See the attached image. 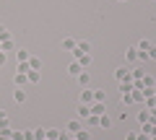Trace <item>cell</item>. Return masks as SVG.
<instances>
[{"mask_svg": "<svg viewBox=\"0 0 156 140\" xmlns=\"http://www.w3.org/2000/svg\"><path fill=\"white\" fill-rule=\"evenodd\" d=\"M89 52H91V42H78V44H76V50H73V57H76V60H78V57H81V55H89Z\"/></svg>", "mask_w": 156, "mask_h": 140, "instance_id": "6da1fadb", "label": "cell"}, {"mask_svg": "<svg viewBox=\"0 0 156 140\" xmlns=\"http://www.w3.org/2000/svg\"><path fill=\"white\" fill-rule=\"evenodd\" d=\"M81 104L91 107V104H94V91H89V88H81Z\"/></svg>", "mask_w": 156, "mask_h": 140, "instance_id": "7a4b0ae2", "label": "cell"}, {"mask_svg": "<svg viewBox=\"0 0 156 140\" xmlns=\"http://www.w3.org/2000/svg\"><path fill=\"white\" fill-rule=\"evenodd\" d=\"M91 114H94V117H101V114H107V109H104V101H94V104H91Z\"/></svg>", "mask_w": 156, "mask_h": 140, "instance_id": "3957f363", "label": "cell"}, {"mask_svg": "<svg viewBox=\"0 0 156 140\" xmlns=\"http://www.w3.org/2000/svg\"><path fill=\"white\" fill-rule=\"evenodd\" d=\"M76 80H78V86H81V88H86V86L91 83V73H86V70H81V73L76 75Z\"/></svg>", "mask_w": 156, "mask_h": 140, "instance_id": "277c9868", "label": "cell"}, {"mask_svg": "<svg viewBox=\"0 0 156 140\" xmlns=\"http://www.w3.org/2000/svg\"><path fill=\"white\" fill-rule=\"evenodd\" d=\"M115 78L117 80H133V78H130V70H125V67H117V70H115Z\"/></svg>", "mask_w": 156, "mask_h": 140, "instance_id": "5b68a950", "label": "cell"}, {"mask_svg": "<svg viewBox=\"0 0 156 140\" xmlns=\"http://www.w3.org/2000/svg\"><path fill=\"white\" fill-rule=\"evenodd\" d=\"M13 83H16V88H23V86L29 83V78L23 73H16V75H13Z\"/></svg>", "mask_w": 156, "mask_h": 140, "instance_id": "8992f818", "label": "cell"}, {"mask_svg": "<svg viewBox=\"0 0 156 140\" xmlns=\"http://www.w3.org/2000/svg\"><path fill=\"white\" fill-rule=\"evenodd\" d=\"M81 70H83V65H81V62H78V60H76V62H70V65H68V73H70L73 78H76V75L81 73Z\"/></svg>", "mask_w": 156, "mask_h": 140, "instance_id": "52a82bcc", "label": "cell"}, {"mask_svg": "<svg viewBox=\"0 0 156 140\" xmlns=\"http://www.w3.org/2000/svg\"><path fill=\"white\" fill-rule=\"evenodd\" d=\"M76 44H78V42L73 39V36H65V39H62V50H68V52L76 50Z\"/></svg>", "mask_w": 156, "mask_h": 140, "instance_id": "ba28073f", "label": "cell"}, {"mask_svg": "<svg viewBox=\"0 0 156 140\" xmlns=\"http://www.w3.org/2000/svg\"><path fill=\"white\" fill-rule=\"evenodd\" d=\"M125 60H128V62H138V50H135V47L125 50Z\"/></svg>", "mask_w": 156, "mask_h": 140, "instance_id": "9c48e42d", "label": "cell"}, {"mask_svg": "<svg viewBox=\"0 0 156 140\" xmlns=\"http://www.w3.org/2000/svg\"><path fill=\"white\" fill-rule=\"evenodd\" d=\"M73 138H76V140H91V132H89L86 127H81V130H78L76 135H73Z\"/></svg>", "mask_w": 156, "mask_h": 140, "instance_id": "30bf717a", "label": "cell"}, {"mask_svg": "<svg viewBox=\"0 0 156 140\" xmlns=\"http://www.w3.org/2000/svg\"><path fill=\"white\" fill-rule=\"evenodd\" d=\"M151 47H154V44H151V42H148V39H140V42H138V44H135V50H138V52H148V50H151Z\"/></svg>", "mask_w": 156, "mask_h": 140, "instance_id": "8fae6325", "label": "cell"}, {"mask_svg": "<svg viewBox=\"0 0 156 140\" xmlns=\"http://www.w3.org/2000/svg\"><path fill=\"white\" fill-rule=\"evenodd\" d=\"M81 127H83V125L78 122V119H70V122H68V132H73V135H76V132H78Z\"/></svg>", "mask_w": 156, "mask_h": 140, "instance_id": "7c38bea8", "label": "cell"}, {"mask_svg": "<svg viewBox=\"0 0 156 140\" xmlns=\"http://www.w3.org/2000/svg\"><path fill=\"white\" fill-rule=\"evenodd\" d=\"M13 99H16L18 104H23V101H26V91H23V88H16V91H13Z\"/></svg>", "mask_w": 156, "mask_h": 140, "instance_id": "4fadbf2b", "label": "cell"}, {"mask_svg": "<svg viewBox=\"0 0 156 140\" xmlns=\"http://www.w3.org/2000/svg\"><path fill=\"white\" fill-rule=\"evenodd\" d=\"M29 67L31 70H42V60L39 57H29Z\"/></svg>", "mask_w": 156, "mask_h": 140, "instance_id": "5bb4252c", "label": "cell"}, {"mask_svg": "<svg viewBox=\"0 0 156 140\" xmlns=\"http://www.w3.org/2000/svg\"><path fill=\"white\" fill-rule=\"evenodd\" d=\"M16 57H18V62H29V57H31V55H29L26 50H16Z\"/></svg>", "mask_w": 156, "mask_h": 140, "instance_id": "9a60e30c", "label": "cell"}, {"mask_svg": "<svg viewBox=\"0 0 156 140\" xmlns=\"http://www.w3.org/2000/svg\"><path fill=\"white\" fill-rule=\"evenodd\" d=\"M89 114H91V109L86 107V104H81V107H78V117H81V119H86Z\"/></svg>", "mask_w": 156, "mask_h": 140, "instance_id": "2e32d148", "label": "cell"}, {"mask_svg": "<svg viewBox=\"0 0 156 140\" xmlns=\"http://www.w3.org/2000/svg\"><path fill=\"white\" fill-rule=\"evenodd\" d=\"M26 78H29V83H39V70H29Z\"/></svg>", "mask_w": 156, "mask_h": 140, "instance_id": "e0dca14e", "label": "cell"}, {"mask_svg": "<svg viewBox=\"0 0 156 140\" xmlns=\"http://www.w3.org/2000/svg\"><path fill=\"white\" fill-rule=\"evenodd\" d=\"M130 96H133V101H138V104H140V101H146V96H143V91H130Z\"/></svg>", "mask_w": 156, "mask_h": 140, "instance_id": "ac0fdd59", "label": "cell"}, {"mask_svg": "<svg viewBox=\"0 0 156 140\" xmlns=\"http://www.w3.org/2000/svg\"><path fill=\"white\" fill-rule=\"evenodd\" d=\"M99 127H104V130H107V127H112V119L107 117V114H101V117H99Z\"/></svg>", "mask_w": 156, "mask_h": 140, "instance_id": "d6986e66", "label": "cell"}, {"mask_svg": "<svg viewBox=\"0 0 156 140\" xmlns=\"http://www.w3.org/2000/svg\"><path fill=\"white\" fill-rule=\"evenodd\" d=\"M78 62H81L83 67H89L91 65V52H89V55H81V57H78Z\"/></svg>", "mask_w": 156, "mask_h": 140, "instance_id": "ffe728a7", "label": "cell"}, {"mask_svg": "<svg viewBox=\"0 0 156 140\" xmlns=\"http://www.w3.org/2000/svg\"><path fill=\"white\" fill-rule=\"evenodd\" d=\"M148 119H151V112H146V109H143V112L138 114V122H140V125H146Z\"/></svg>", "mask_w": 156, "mask_h": 140, "instance_id": "44dd1931", "label": "cell"}, {"mask_svg": "<svg viewBox=\"0 0 156 140\" xmlns=\"http://www.w3.org/2000/svg\"><path fill=\"white\" fill-rule=\"evenodd\" d=\"M86 122H89V127H99V117H94V114H89Z\"/></svg>", "mask_w": 156, "mask_h": 140, "instance_id": "7402d4cb", "label": "cell"}, {"mask_svg": "<svg viewBox=\"0 0 156 140\" xmlns=\"http://www.w3.org/2000/svg\"><path fill=\"white\" fill-rule=\"evenodd\" d=\"M0 50H3V52L13 50V39H5V42H0Z\"/></svg>", "mask_w": 156, "mask_h": 140, "instance_id": "603a6c76", "label": "cell"}, {"mask_svg": "<svg viewBox=\"0 0 156 140\" xmlns=\"http://www.w3.org/2000/svg\"><path fill=\"white\" fill-rule=\"evenodd\" d=\"M47 132V140H57V135H60V130H44Z\"/></svg>", "mask_w": 156, "mask_h": 140, "instance_id": "cb8c5ba5", "label": "cell"}, {"mask_svg": "<svg viewBox=\"0 0 156 140\" xmlns=\"http://www.w3.org/2000/svg\"><path fill=\"white\" fill-rule=\"evenodd\" d=\"M29 70H31V67H29V62H18V73H23V75H26Z\"/></svg>", "mask_w": 156, "mask_h": 140, "instance_id": "d4e9b609", "label": "cell"}, {"mask_svg": "<svg viewBox=\"0 0 156 140\" xmlns=\"http://www.w3.org/2000/svg\"><path fill=\"white\" fill-rule=\"evenodd\" d=\"M44 138H47L44 130H34V140H44Z\"/></svg>", "mask_w": 156, "mask_h": 140, "instance_id": "484cf974", "label": "cell"}, {"mask_svg": "<svg viewBox=\"0 0 156 140\" xmlns=\"http://www.w3.org/2000/svg\"><path fill=\"white\" fill-rule=\"evenodd\" d=\"M5 39H11V34H8V29L0 26V42H5Z\"/></svg>", "mask_w": 156, "mask_h": 140, "instance_id": "4316f807", "label": "cell"}, {"mask_svg": "<svg viewBox=\"0 0 156 140\" xmlns=\"http://www.w3.org/2000/svg\"><path fill=\"white\" fill-rule=\"evenodd\" d=\"M146 107H148V109H156V96H151V99H146Z\"/></svg>", "mask_w": 156, "mask_h": 140, "instance_id": "83f0119b", "label": "cell"}, {"mask_svg": "<svg viewBox=\"0 0 156 140\" xmlns=\"http://www.w3.org/2000/svg\"><path fill=\"white\" fill-rule=\"evenodd\" d=\"M94 101H104V91H94Z\"/></svg>", "mask_w": 156, "mask_h": 140, "instance_id": "f1b7e54d", "label": "cell"}, {"mask_svg": "<svg viewBox=\"0 0 156 140\" xmlns=\"http://www.w3.org/2000/svg\"><path fill=\"white\" fill-rule=\"evenodd\" d=\"M23 140H34V130H23Z\"/></svg>", "mask_w": 156, "mask_h": 140, "instance_id": "f546056e", "label": "cell"}, {"mask_svg": "<svg viewBox=\"0 0 156 140\" xmlns=\"http://www.w3.org/2000/svg\"><path fill=\"white\" fill-rule=\"evenodd\" d=\"M11 140H23V132H13L11 130Z\"/></svg>", "mask_w": 156, "mask_h": 140, "instance_id": "4dcf8cb0", "label": "cell"}, {"mask_svg": "<svg viewBox=\"0 0 156 140\" xmlns=\"http://www.w3.org/2000/svg\"><path fill=\"white\" fill-rule=\"evenodd\" d=\"M122 104H133V96H130V94H122Z\"/></svg>", "mask_w": 156, "mask_h": 140, "instance_id": "1f68e13d", "label": "cell"}, {"mask_svg": "<svg viewBox=\"0 0 156 140\" xmlns=\"http://www.w3.org/2000/svg\"><path fill=\"white\" fill-rule=\"evenodd\" d=\"M57 140H70V132H60V135H57Z\"/></svg>", "mask_w": 156, "mask_h": 140, "instance_id": "d6a6232c", "label": "cell"}, {"mask_svg": "<svg viewBox=\"0 0 156 140\" xmlns=\"http://www.w3.org/2000/svg\"><path fill=\"white\" fill-rule=\"evenodd\" d=\"M148 57H151V60H156V47H151V50H148Z\"/></svg>", "mask_w": 156, "mask_h": 140, "instance_id": "836d02e7", "label": "cell"}, {"mask_svg": "<svg viewBox=\"0 0 156 140\" xmlns=\"http://www.w3.org/2000/svg\"><path fill=\"white\" fill-rule=\"evenodd\" d=\"M125 140H138V135H135V132H128V135H125Z\"/></svg>", "mask_w": 156, "mask_h": 140, "instance_id": "e575fe53", "label": "cell"}, {"mask_svg": "<svg viewBox=\"0 0 156 140\" xmlns=\"http://www.w3.org/2000/svg\"><path fill=\"white\" fill-rule=\"evenodd\" d=\"M138 140H151V135H148V132H140V135H138Z\"/></svg>", "mask_w": 156, "mask_h": 140, "instance_id": "d590c367", "label": "cell"}, {"mask_svg": "<svg viewBox=\"0 0 156 140\" xmlns=\"http://www.w3.org/2000/svg\"><path fill=\"white\" fill-rule=\"evenodd\" d=\"M3 62H5V52L0 50V65H3Z\"/></svg>", "mask_w": 156, "mask_h": 140, "instance_id": "8d00e7d4", "label": "cell"}, {"mask_svg": "<svg viewBox=\"0 0 156 140\" xmlns=\"http://www.w3.org/2000/svg\"><path fill=\"white\" fill-rule=\"evenodd\" d=\"M0 140H11V135H3V132H0Z\"/></svg>", "mask_w": 156, "mask_h": 140, "instance_id": "74e56055", "label": "cell"}, {"mask_svg": "<svg viewBox=\"0 0 156 140\" xmlns=\"http://www.w3.org/2000/svg\"><path fill=\"white\" fill-rule=\"evenodd\" d=\"M122 3H125V0H122Z\"/></svg>", "mask_w": 156, "mask_h": 140, "instance_id": "f35d334b", "label": "cell"}]
</instances>
